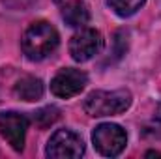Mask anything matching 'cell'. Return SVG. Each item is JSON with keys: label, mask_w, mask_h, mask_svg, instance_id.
Wrapping results in <instances>:
<instances>
[{"label": "cell", "mask_w": 161, "mask_h": 159, "mask_svg": "<svg viewBox=\"0 0 161 159\" xmlns=\"http://www.w3.org/2000/svg\"><path fill=\"white\" fill-rule=\"evenodd\" d=\"M58 43H60V38H58L56 28L45 21H38V23H32L25 30L21 47L28 60L40 62L56 51Z\"/></svg>", "instance_id": "6da1fadb"}, {"label": "cell", "mask_w": 161, "mask_h": 159, "mask_svg": "<svg viewBox=\"0 0 161 159\" xmlns=\"http://www.w3.org/2000/svg\"><path fill=\"white\" fill-rule=\"evenodd\" d=\"M131 105V94L129 90H96L90 92L84 99V112L94 116V118H101V116H114L122 114L124 111H127Z\"/></svg>", "instance_id": "7a4b0ae2"}, {"label": "cell", "mask_w": 161, "mask_h": 159, "mask_svg": "<svg viewBox=\"0 0 161 159\" xmlns=\"http://www.w3.org/2000/svg\"><path fill=\"white\" fill-rule=\"evenodd\" d=\"M92 142L101 156L116 157L127 144V133L118 123H99L92 131Z\"/></svg>", "instance_id": "3957f363"}, {"label": "cell", "mask_w": 161, "mask_h": 159, "mask_svg": "<svg viewBox=\"0 0 161 159\" xmlns=\"http://www.w3.org/2000/svg\"><path fill=\"white\" fill-rule=\"evenodd\" d=\"M45 154L53 159H77L84 154V142L79 133L71 129H58L49 139Z\"/></svg>", "instance_id": "277c9868"}, {"label": "cell", "mask_w": 161, "mask_h": 159, "mask_svg": "<svg viewBox=\"0 0 161 159\" xmlns=\"http://www.w3.org/2000/svg\"><path fill=\"white\" fill-rule=\"evenodd\" d=\"M103 49V36L96 28H80L69 41V54L75 62H88Z\"/></svg>", "instance_id": "5b68a950"}, {"label": "cell", "mask_w": 161, "mask_h": 159, "mask_svg": "<svg viewBox=\"0 0 161 159\" xmlns=\"http://www.w3.org/2000/svg\"><path fill=\"white\" fill-rule=\"evenodd\" d=\"M86 84H88V75L84 71L75 69V68H64V69H60L53 77V80H51V92L56 97L69 99V97L80 94Z\"/></svg>", "instance_id": "8992f818"}, {"label": "cell", "mask_w": 161, "mask_h": 159, "mask_svg": "<svg viewBox=\"0 0 161 159\" xmlns=\"http://www.w3.org/2000/svg\"><path fill=\"white\" fill-rule=\"evenodd\" d=\"M26 129H28V118L25 114L15 111L0 112V135L8 140V144L15 152H21L25 148Z\"/></svg>", "instance_id": "52a82bcc"}, {"label": "cell", "mask_w": 161, "mask_h": 159, "mask_svg": "<svg viewBox=\"0 0 161 159\" xmlns=\"http://www.w3.org/2000/svg\"><path fill=\"white\" fill-rule=\"evenodd\" d=\"M62 19L71 28H84L90 21V9L82 0H68L62 9Z\"/></svg>", "instance_id": "ba28073f"}, {"label": "cell", "mask_w": 161, "mask_h": 159, "mask_svg": "<svg viewBox=\"0 0 161 159\" xmlns=\"http://www.w3.org/2000/svg\"><path fill=\"white\" fill-rule=\"evenodd\" d=\"M13 94L23 101H38L43 96V82L36 77H23L15 82Z\"/></svg>", "instance_id": "9c48e42d"}, {"label": "cell", "mask_w": 161, "mask_h": 159, "mask_svg": "<svg viewBox=\"0 0 161 159\" xmlns=\"http://www.w3.org/2000/svg\"><path fill=\"white\" fill-rule=\"evenodd\" d=\"M111 9L120 15V17H131L133 13H137L146 0H107Z\"/></svg>", "instance_id": "30bf717a"}, {"label": "cell", "mask_w": 161, "mask_h": 159, "mask_svg": "<svg viewBox=\"0 0 161 159\" xmlns=\"http://www.w3.org/2000/svg\"><path fill=\"white\" fill-rule=\"evenodd\" d=\"M60 116V111L56 109V107H53V105H49V107H43L40 111H36L34 112V122L40 125V127H49V125H53L56 120Z\"/></svg>", "instance_id": "8fae6325"}, {"label": "cell", "mask_w": 161, "mask_h": 159, "mask_svg": "<svg viewBox=\"0 0 161 159\" xmlns=\"http://www.w3.org/2000/svg\"><path fill=\"white\" fill-rule=\"evenodd\" d=\"M124 34H125V32H116V34H114V43H116V45H118V43H120L122 41V36H124ZM124 52H125V51H124V49H116V51H114V54H116V58H120L122 54H124Z\"/></svg>", "instance_id": "7c38bea8"}, {"label": "cell", "mask_w": 161, "mask_h": 159, "mask_svg": "<svg viewBox=\"0 0 161 159\" xmlns=\"http://www.w3.org/2000/svg\"><path fill=\"white\" fill-rule=\"evenodd\" d=\"M54 2H68V0H54Z\"/></svg>", "instance_id": "4fadbf2b"}, {"label": "cell", "mask_w": 161, "mask_h": 159, "mask_svg": "<svg viewBox=\"0 0 161 159\" xmlns=\"http://www.w3.org/2000/svg\"><path fill=\"white\" fill-rule=\"evenodd\" d=\"M159 114H161V107H159Z\"/></svg>", "instance_id": "5bb4252c"}]
</instances>
